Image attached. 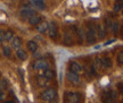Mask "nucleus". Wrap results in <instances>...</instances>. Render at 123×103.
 Returning a JSON list of instances; mask_svg holds the SVG:
<instances>
[{"label":"nucleus","instance_id":"5","mask_svg":"<svg viewBox=\"0 0 123 103\" xmlns=\"http://www.w3.org/2000/svg\"><path fill=\"white\" fill-rule=\"evenodd\" d=\"M47 32H48V35L51 38V39H55L56 35H57V30H56V26L54 23H47Z\"/></svg>","mask_w":123,"mask_h":103},{"label":"nucleus","instance_id":"19","mask_svg":"<svg viewBox=\"0 0 123 103\" xmlns=\"http://www.w3.org/2000/svg\"><path fill=\"white\" fill-rule=\"evenodd\" d=\"M92 68H95L96 70L101 68V62H100V58H95V60H93V67Z\"/></svg>","mask_w":123,"mask_h":103},{"label":"nucleus","instance_id":"4","mask_svg":"<svg viewBox=\"0 0 123 103\" xmlns=\"http://www.w3.org/2000/svg\"><path fill=\"white\" fill-rule=\"evenodd\" d=\"M32 15H34V11L31 8H23L22 10L19 11V16H21L22 19H29Z\"/></svg>","mask_w":123,"mask_h":103},{"label":"nucleus","instance_id":"22","mask_svg":"<svg viewBox=\"0 0 123 103\" xmlns=\"http://www.w3.org/2000/svg\"><path fill=\"white\" fill-rule=\"evenodd\" d=\"M122 5H123L122 1H120V0H116V2H115V6H114V11H120V10L122 9Z\"/></svg>","mask_w":123,"mask_h":103},{"label":"nucleus","instance_id":"23","mask_svg":"<svg viewBox=\"0 0 123 103\" xmlns=\"http://www.w3.org/2000/svg\"><path fill=\"white\" fill-rule=\"evenodd\" d=\"M2 51H4L5 57H9V56H10V53H12V51H10V48H9L8 45H5V47L2 48Z\"/></svg>","mask_w":123,"mask_h":103},{"label":"nucleus","instance_id":"12","mask_svg":"<svg viewBox=\"0 0 123 103\" xmlns=\"http://www.w3.org/2000/svg\"><path fill=\"white\" fill-rule=\"evenodd\" d=\"M12 45H13V48L15 50L19 49V48L22 47V41H21V39H19V38H13V39H12Z\"/></svg>","mask_w":123,"mask_h":103},{"label":"nucleus","instance_id":"9","mask_svg":"<svg viewBox=\"0 0 123 103\" xmlns=\"http://www.w3.org/2000/svg\"><path fill=\"white\" fill-rule=\"evenodd\" d=\"M96 33L98 34L99 39H104V38L106 36V30L104 28V26L101 25V24H98V26H97V30H96Z\"/></svg>","mask_w":123,"mask_h":103},{"label":"nucleus","instance_id":"14","mask_svg":"<svg viewBox=\"0 0 123 103\" xmlns=\"http://www.w3.org/2000/svg\"><path fill=\"white\" fill-rule=\"evenodd\" d=\"M27 49L30 50L31 52H35L38 50V44L35 41H29L27 42Z\"/></svg>","mask_w":123,"mask_h":103},{"label":"nucleus","instance_id":"6","mask_svg":"<svg viewBox=\"0 0 123 103\" xmlns=\"http://www.w3.org/2000/svg\"><path fill=\"white\" fill-rule=\"evenodd\" d=\"M70 70L72 73L79 75V74L82 71V66H81L79 62H76V61H72L70 64Z\"/></svg>","mask_w":123,"mask_h":103},{"label":"nucleus","instance_id":"13","mask_svg":"<svg viewBox=\"0 0 123 103\" xmlns=\"http://www.w3.org/2000/svg\"><path fill=\"white\" fill-rule=\"evenodd\" d=\"M100 62H101V67H105V68H110L112 66V62H111V59L110 58H100Z\"/></svg>","mask_w":123,"mask_h":103},{"label":"nucleus","instance_id":"17","mask_svg":"<svg viewBox=\"0 0 123 103\" xmlns=\"http://www.w3.org/2000/svg\"><path fill=\"white\" fill-rule=\"evenodd\" d=\"M115 95L111 96V95H104L103 96V103H114Z\"/></svg>","mask_w":123,"mask_h":103},{"label":"nucleus","instance_id":"7","mask_svg":"<svg viewBox=\"0 0 123 103\" xmlns=\"http://www.w3.org/2000/svg\"><path fill=\"white\" fill-rule=\"evenodd\" d=\"M66 77H67V79H68L70 82L74 83V84H76V83L80 82V77L78 76V74L72 73L71 70H68V71L66 73Z\"/></svg>","mask_w":123,"mask_h":103},{"label":"nucleus","instance_id":"11","mask_svg":"<svg viewBox=\"0 0 123 103\" xmlns=\"http://www.w3.org/2000/svg\"><path fill=\"white\" fill-rule=\"evenodd\" d=\"M16 56L18 57V59H21V60H26L27 59V53L25 50H23L22 48H19L16 50Z\"/></svg>","mask_w":123,"mask_h":103},{"label":"nucleus","instance_id":"10","mask_svg":"<svg viewBox=\"0 0 123 103\" xmlns=\"http://www.w3.org/2000/svg\"><path fill=\"white\" fill-rule=\"evenodd\" d=\"M31 1H32L33 6H34V7H37L38 9H40V10H43V9H46V4H44L43 0H31Z\"/></svg>","mask_w":123,"mask_h":103},{"label":"nucleus","instance_id":"8","mask_svg":"<svg viewBox=\"0 0 123 103\" xmlns=\"http://www.w3.org/2000/svg\"><path fill=\"white\" fill-rule=\"evenodd\" d=\"M42 22V17L40 16V15H37V14H34V15H32L30 18H29V23H30L31 25H38L39 23H41Z\"/></svg>","mask_w":123,"mask_h":103},{"label":"nucleus","instance_id":"21","mask_svg":"<svg viewBox=\"0 0 123 103\" xmlns=\"http://www.w3.org/2000/svg\"><path fill=\"white\" fill-rule=\"evenodd\" d=\"M111 27H112V31H113V33H114V34H116V33H117V31H119L120 24L117 23V22H113V23H112V25H111Z\"/></svg>","mask_w":123,"mask_h":103},{"label":"nucleus","instance_id":"18","mask_svg":"<svg viewBox=\"0 0 123 103\" xmlns=\"http://www.w3.org/2000/svg\"><path fill=\"white\" fill-rule=\"evenodd\" d=\"M13 32L12 31H6L4 32V41H10L13 39Z\"/></svg>","mask_w":123,"mask_h":103},{"label":"nucleus","instance_id":"20","mask_svg":"<svg viewBox=\"0 0 123 103\" xmlns=\"http://www.w3.org/2000/svg\"><path fill=\"white\" fill-rule=\"evenodd\" d=\"M47 81H48V79L44 77L43 75H42V76H39V77H38V83H39V85H40V86H44L46 84H47Z\"/></svg>","mask_w":123,"mask_h":103},{"label":"nucleus","instance_id":"15","mask_svg":"<svg viewBox=\"0 0 123 103\" xmlns=\"http://www.w3.org/2000/svg\"><path fill=\"white\" fill-rule=\"evenodd\" d=\"M47 27H48V25H47V23H39L38 24V31H39L40 33H47Z\"/></svg>","mask_w":123,"mask_h":103},{"label":"nucleus","instance_id":"2","mask_svg":"<svg viewBox=\"0 0 123 103\" xmlns=\"http://www.w3.org/2000/svg\"><path fill=\"white\" fill-rule=\"evenodd\" d=\"M33 68L38 69V70H41V69H48L49 68V64L46 59H38L33 64Z\"/></svg>","mask_w":123,"mask_h":103},{"label":"nucleus","instance_id":"26","mask_svg":"<svg viewBox=\"0 0 123 103\" xmlns=\"http://www.w3.org/2000/svg\"><path fill=\"white\" fill-rule=\"evenodd\" d=\"M2 98H4V94H2V93H1V92H0V100L2 99Z\"/></svg>","mask_w":123,"mask_h":103},{"label":"nucleus","instance_id":"16","mask_svg":"<svg viewBox=\"0 0 123 103\" xmlns=\"http://www.w3.org/2000/svg\"><path fill=\"white\" fill-rule=\"evenodd\" d=\"M54 75H55V74H54V71L53 70H51V69H44V73H43V76L46 78H47V79H51V78H54Z\"/></svg>","mask_w":123,"mask_h":103},{"label":"nucleus","instance_id":"3","mask_svg":"<svg viewBox=\"0 0 123 103\" xmlns=\"http://www.w3.org/2000/svg\"><path fill=\"white\" fill-rule=\"evenodd\" d=\"M80 101V94L79 93H67L66 95V102L67 103H78Z\"/></svg>","mask_w":123,"mask_h":103},{"label":"nucleus","instance_id":"27","mask_svg":"<svg viewBox=\"0 0 123 103\" xmlns=\"http://www.w3.org/2000/svg\"><path fill=\"white\" fill-rule=\"evenodd\" d=\"M5 103H15L14 101H8V102H5Z\"/></svg>","mask_w":123,"mask_h":103},{"label":"nucleus","instance_id":"1","mask_svg":"<svg viewBox=\"0 0 123 103\" xmlns=\"http://www.w3.org/2000/svg\"><path fill=\"white\" fill-rule=\"evenodd\" d=\"M56 95H57V92L55 88H48L41 94V99L43 101H53L56 98Z\"/></svg>","mask_w":123,"mask_h":103},{"label":"nucleus","instance_id":"25","mask_svg":"<svg viewBox=\"0 0 123 103\" xmlns=\"http://www.w3.org/2000/svg\"><path fill=\"white\" fill-rule=\"evenodd\" d=\"M2 41H4V32L0 31V42H2Z\"/></svg>","mask_w":123,"mask_h":103},{"label":"nucleus","instance_id":"24","mask_svg":"<svg viewBox=\"0 0 123 103\" xmlns=\"http://www.w3.org/2000/svg\"><path fill=\"white\" fill-rule=\"evenodd\" d=\"M117 62H119L120 66L123 65V52L122 51H120L119 54H117Z\"/></svg>","mask_w":123,"mask_h":103}]
</instances>
